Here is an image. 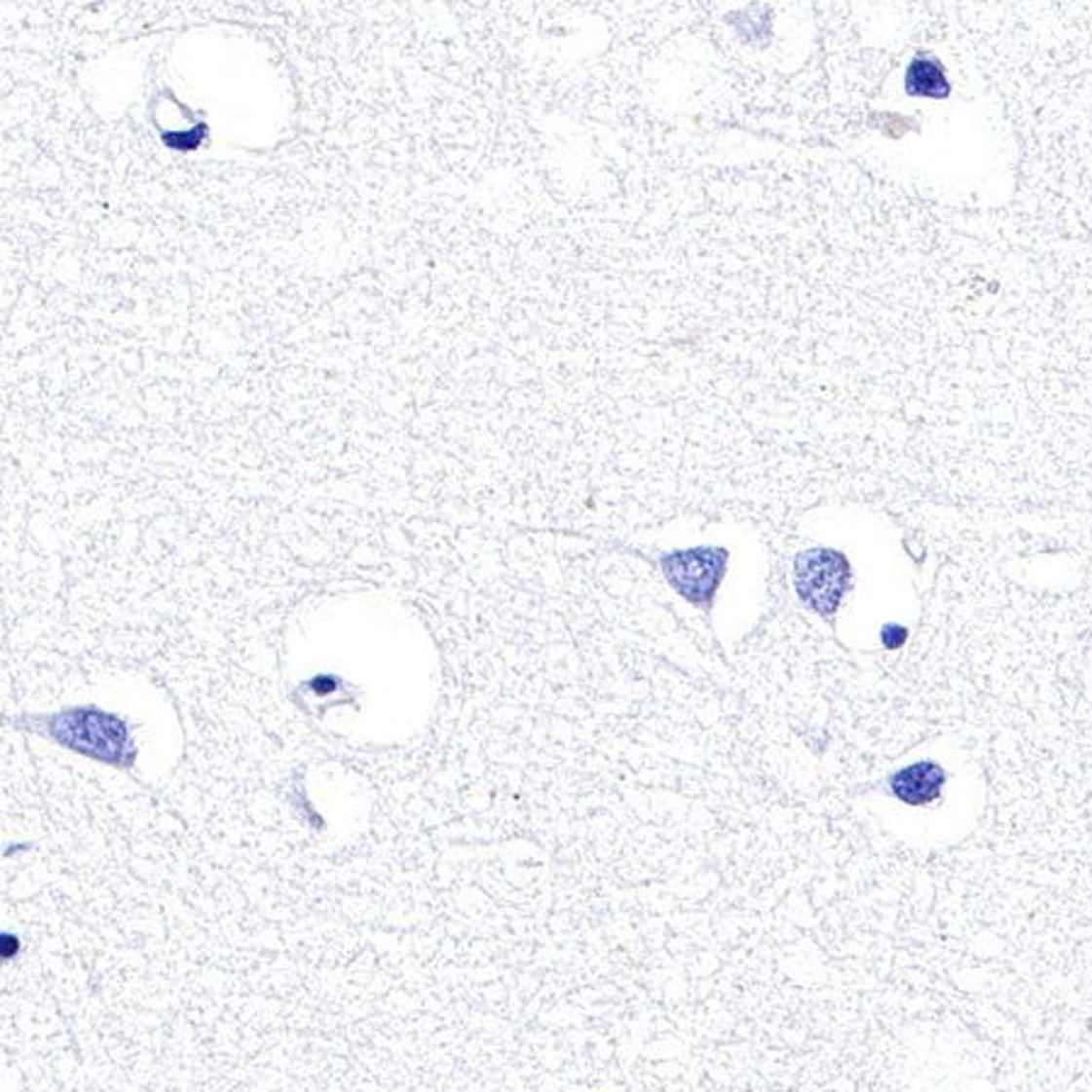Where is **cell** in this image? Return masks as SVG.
I'll list each match as a JSON object with an SVG mask.
<instances>
[{
	"mask_svg": "<svg viewBox=\"0 0 1092 1092\" xmlns=\"http://www.w3.org/2000/svg\"><path fill=\"white\" fill-rule=\"evenodd\" d=\"M729 558L731 551L726 546L673 548V551L659 553L656 558V568L665 578L670 590L683 597L697 612H701L709 629L716 597L729 573Z\"/></svg>",
	"mask_w": 1092,
	"mask_h": 1092,
	"instance_id": "1",
	"label": "cell"
},
{
	"mask_svg": "<svg viewBox=\"0 0 1092 1092\" xmlns=\"http://www.w3.org/2000/svg\"><path fill=\"white\" fill-rule=\"evenodd\" d=\"M792 583L799 602L833 626L845 595L852 590V566L838 548H804L794 556Z\"/></svg>",
	"mask_w": 1092,
	"mask_h": 1092,
	"instance_id": "2",
	"label": "cell"
},
{
	"mask_svg": "<svg viewBox=\"0 0 1092 1092\" xmlns=\"http://www.w3.org/2000/svg\"><path fill=\"white\" fill-rule=\"evenodd\" d=\"M947 784V772L935 760H918L896 770L886 779V787L891 797L908 807H927L942 797V789Z\"/></svg>",
	"mask_w": 1092,
	"mask_h": 1092,
	"instance_id": "3",
	"label": "cell"
},
{
	"mask_svg": "<svg viewBox=\"0 0 1092 1092\" xmlns=\"http://www.w3.org/2000/svg\"><path fill=\"white\" fill-rule=\"evenodd\" d=\"M906 88L911 95L923 97H947L950 95V86H947L945 71L937 66L935 61H913V66L908 68Z\"/></svg>",
	"mask_w": 1092,
	"mask_h": 1092,
	"instance_id": "4",
	"label": "cell"
},
{
	"mask_svg": "<svg viewBox=\"0 0 1092 1092\" xmlns=\"http://www.w3.org/2000/svg\"><path fill=\"white\" fill-rule=\"evenodd\" d=\"M879 639H882V644L886 646L888 651H896L908 641V629L901 624H884Z\"/></svg>",
	"mask_w": 1092,
	"mask_h": 1092,
	"instance_id": "5",
	"label": "cell"
}]
</instances>
